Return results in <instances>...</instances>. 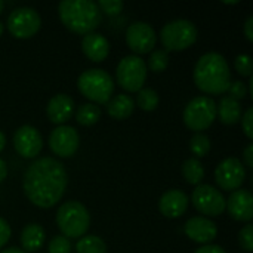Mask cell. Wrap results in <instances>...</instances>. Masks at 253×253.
<instances>
[{
  "mask_svg": "<svg viewBox=\"0 0 253 253\" xmlns=\"http://www.w3.org/2000/svg\"><path fill=\"white\" fill-rule=\"evenodd\" d=\"M9 239H10V227L3 218H0V249L9 242Z\"/></svg>",
  "mask_w": 253,
  "mask_h": 253,
  "instance_id": "obj_35",
  "label": "cell"
},
{
  "mask_svg": "<svg viewBox=\"0 0 253 253\" xmlns=\"http://www.w3.org/2000/svg\"><path fill=\"white\" fill-rule=\"evenodd\" d=\"M194 82L205 93H225L231 84V73L227 59L218 52L202 55L194 67Z\"/></svg>",
  "mask_w": 253,
  "mask_h": 253,
  "instance_id": "obj_2",
  "label": "cell"
},
{
  "mask_svg": "<svg viewBox=\"0 0 253 253\" xmlns=\"http://www.w3.org/2000/svg\"><path fill=\"white\" fill-rule=\"evenodd\" d=\"M101 117V108L99 105H95L92 102L82 104L76 110V120L82 126H92L95 125Z\"/></svg>",
  "mask_w": 253,
  "mask_h": 253,
  "instance_id": "obj_24",
  "label": "cell"
},
{
  "mask_svg": "<svg viewBox=\"0 0 253 253\" xmlns=\"http://www.w3.org/2000/svg\"><path fill=\"white\" fill-rule=\"evenodd\" d=\"M197 27L188 19H173L163 25L160 40L166 50H184L196 43Z\"/></svg>",
  "mask_w": 253,
  "mask_h": 253,
  "instance_id": "obj_6",
  "label": "cell"
},
{
  "mask_svg": "<svg viewBox=\"0 0 253 253\" xmlns=\"http://www.w3.org/2000/svg\"><path fill=\"white\" fill-rule=\"evenodd\" d=\"M4 145H6V136H4V133L0 130V151L4 148Z\"/></svg>",
  "mask_w": 253,
  "mask_h": 253,
  "instance_id": "obj_40",
  "label": "cell"
},
{
  "mask_svg": "<svg viewBox=\"0 0 253 253\" xmlns=\"http://www.w3.org/2000/svg\"><path fill=\"white\" fill-rule=\"evenodd\" d=\"M96 4H98L99 10L105 12L107 15H117L125 7L122 0H99Z\"/></svg>",
  "mask_w": 253,
  "mask_h": 253,
  "instance_id": "obj_31",
  "label": "cell"
},
{
  "mask_svg": "<svg viewBox=\"0 0 253 253\" xmlns=\"http://www.w3.org/2000/svg\"><path fill=\"white\" fill-rule=\"evenodd\" d=\"M246 178V169L243 163L236 157L224 159L215 169V181L219 188L225 191L239 190Z\"/></svg>",
  "mask_w": 253,
  "mask_h": 253,
  "instance_id": "obj_11",
  "label": "cell"
},
{
  "mask_svg": "<svg viewBox=\"0 0 253 253\" xmlns=\"http://www.w3.org/2000/svg\"><path fill=\"white\" fill-rule=\"evenodd\" d=\"M194 253H227L221 246H212V245H206L200 249H197Z\"/></svg>",
  "mask_w": 253,
  "mask_h": 253,
  "instance_id": "obj_36",
  "label": "cell"
},
{
  "mask_svg": "<svg viewBox=\"0 0 253 253\" xmlns=\"http://www.w3.org/2000/svg\"><path fill=\"white\" fill-rule=\"evenodd\" d=\"M82 49H83V53L89 59H92L95 62H101V61H104L108 56L110 43H108V40L102 34H99V33H89V34L83 36Z\"/></svg>",
  "mask_w": 253,
  "mask_h": 253,
  "instance_id": "obj_19",
  "label": "cell"
},
{
  "mask_svg": "<svg viewBox=\"0 0 253 253\" xmlns=\"http://www.w3.org/2000/svg\"><path fill=\"white\" fill-rule=\"evenodd\" d=\"M188 208V197L181 190L166 191L159 202V209L166 218H179Z\"/></svg>",
  "mask_w": 253,
  "mask_h": 253,
  "instance_id": "obj_17",
  "label": "cell"
},
{
  "mask_svg": "<svg viewBox=\"0 0 253 253\" xmlns=\"http://www.w3.org/2000/svg\"><path fill=\"white\" fill-rule=\"evenodd\" d=\"M13 147L21 157L34 159L43 148V139L36 127L24 125L13 135Z\"/></svg>",
  "mask_w": 253,
  "mask_h": 253,
  "instance_id": "obj_14",
  "label": "cell"
},
{
  "mask_svg": "<svg viewBox=\"0 0 253 253\" xmlns=\"http://www.w3.org/2000/svg\"><path fill=\"white\" fill-rule=\"evenodd\" d=\"M234 67H236L239 74L246 76V77H252V58H251V55H248V53L237 55L234 59Z\"/></svg>",
  "mask_w": 253,
  "mask_h": 253,
  "instance_id": "obj_29",
  "label": "cell"
},
{
  "mask_svg": "<svg viewBox=\"0 0 253 253\" xmlns=\"http://www.w3.org/2000/svg\"><path fill=\"white\" fill-rule=\"evenodd\" d=\"M230 95V98L236 99V101H242L246 95H248V87H246V83H243L242 80H236L230 84L228 90H227Z\"/></svg>",
  "mask_w": 253,
  "mask_h": 253,
  "instance_id": "obj_33",
  "label": "cell"
},
{
  "mask_svg": "<svg viewBox=\"0 0 253 253\" xmlns=\"http://www.w3.org/2000/svg\"><path fill=\"white\" fill-rule=\"evenodd\" d=\"M225 209L236 221L249 222L253 218V197L248 190H236L230 194V199L225 200Z\"/></svg>",
  "mask_w": 253,
  "mask_h": 253,
  "instance_id": "obj_16",
  "label": "cell"
},
{
  "mask_svg": "<svg viewBox=\"0 0 253 253\" xmlns=\"http://www.w3.org/2000/svg\"><path fill=\"white\" fill-rule=\"evenodd\" d=\"M68 175L62 163L52 157H42L34 160L24 173V193L28 200L42 208L49 209L55 206L65 193Z\"/></svg>",
  "mask_w": 253,
  "mask_h": 253,
  "instance_id": "obj_1",
  "label": "cell"
},
{
  "mask_svg": "<svg viewBox=\"0 0 253 253\" xmlns=\"http://www.w3.org/2000/svg\"><path fill=\"white\" fill-rule=\"evenodd\" d=\"M190 150L196 156V159L208 156L209 151H211V139H209V136L202 133V132L194 133L191 141H190Z\"/></svg>",
  "mask_w": 253,
  "mask_h": 253,
  "instance_id": "obj_27",
  "label": "cell"
},
{
  "mask_svg": "<svg viewBox=\"0 0 253 253\" xmlns=\"http://www.w3.org/2000/svg\"><path fill=\"white\" fill-rule=\"evenodd\" d=\"M56 224L64 237H83L90 227V215L80 202L70 200L59 206Z\"/></svg>",
  "mask_w": 253,
  "mask_h": 253,
  "instance_id": "obj_4",
  "label": "cell"
},
{
  "mask_svg": "<svg viewBox=\"0 0 253 253\" xmlns=\"http://www.w3.org/2000/svg\"><path fill=\"white\" fill-rule=\"evenodd\" d=\"M243 159H245V163L248 168H253V145L249 144L245 150V154H243Z\"/></svg>",
  "mask_w": 253,
  "mask_h": 253,
  "instance_id": "obj_37",
  "label": "cell"
},
{
  "mask_svg": "<svg viewBox=\"0 0 253 253\" xmlns=\"http://www.w3.org/2000/svg\"><path fill=\"white\" fill-rule=\"evenodd\" d=\"M79 145L80 136L77 130L67 125L55 127L49 136V147L59 157H71L79 150Z\"/></svg>",
  "mask_w": 253,
  "mask_h": 253,
  "instance_id": "obj_13",
  "label": "cell"
},
{
  "mask_svg": "<svg viewBox=\"0 0 253 253\" xmlns=\"http://www.w3.org/2000/svg\"><path fill=\"white\" fill-rule=\"evenodd\" d=\"M61 22L73 33L89 34L101 24L102 15L92 0H62L58 6Z\"/></svg>",
  "mask_w": 253,
  "mask_h": 253,
  "instance_id": "obj_3",
  "label": "cell"
},
{
  "mask_svg": "<svg viewBox=\"0 0 253 253\" xmlns=\"http://www.w3.org/2000/svg\"><path fill=\"white\" fill-rule=\"evenodd\" d=\"M1 33H3V24L0 22V36H1Z\"/></svg>",
  "mask_w": 253,
  "mask_h": 253,
  "instance_id": "obj_43",
  "label": "cell"
},
{
  "mask_svg": "<svg viewBox=\"0 0 253 253\" xmlns=\"http://www.w3.org/2000/svg\"><path fill=\"white\" fill-rule=\"evenodd\" d=\"M184 231L190 240H193L196 243H202V245H208V243L213 242L218 234V228H216L215 222H212L211 219H208L205 216L190 218L185 222Z\"/></svg>",
  "mask_w": 253,
  "mask_h": 253,
  "instance_id": "obj_15",
  "label": "cell"
},
{
  "mask_svg": "<svg viewBox=\"0 0 253 253\" xmlns=\"http://www.w3.org/2000/svg\"><path fill=\"white\" fill-rule=\"evenodd\" d=\"M239 242L240 246L246 251V252H252L253 249V227L251 224H246L242 231L239 233Z\"/></svg>",
  "mask_w": 253,
  "mask_h": 253,
  "instance_id": "obj_32",
  "label": "cell"
},
{
  "mask_svg": "<svg viewBox=\"0 0 253 253\" xmlns=\"http://www.w3.org/2000/svg\"><path fill=\"white\" fill-rule=\"evenodd\" d=\"M193 205L194 208L206 216H219L225 211V199L222 193L208 184L197 185V188L193 191Z\"/></svg>",
  "mask_w": 253,
  "mask_h": 253,
  "instance_id": "obj_10",
  "label": "cell"
},
{
  "mask_svg": "<svg viewBox=\"0 0 253 253\" xmlns=\"http://www.w3.org/2000/svg\"><path fill=\"white\" fill-rule=\"evenodd\" d=\"M245 34L249 42H253V16H249L245 22Z\"/></svg>",
  "mask_w": 253,
  "mask_h": 253,
  "instance_id": "obj_38",
  "label": "cell"
},
{
  "mask_svg": "<svg viewBox=\"0 0 253 253\" xmlns=\"http://www.w3.org/2000/svg\"><path fill=\"white\" fill-rule=\"evenodd\" d=\"M77 86L80 93L96 104H107L111 99L114 90V82L111 76L99 68H90L79 76Z\"/></svg>",
  "mask_w": 253,
  "mask_h": 253,
  "instance_id": "obj_5",
  "label": "cell"
},
{
  "mask_svg": "<svg viewBox=\"0 0 253 253\" xmlns=\"http://www.w3.org/2000/svg\"><path fill=\"white\" fill-rule=\"evenodd\" d=\"M157 36L154 28L144 21H136L130 24L126 30V43L138 55L148 53L156 46Z\"/></svg>",
  "mask_w": 253,
  "mask_h": 253,
  "instance_id": "obj_12",
  "label": "cell"
},
{
  "mask_svg": "<svg viewBox=\"0 0 253 253\" xmlns=\"http://www.w3.org/2000/svg\"><path fill=\"white\" fill-rule=\"evenodd\" d=\"M77 253H107V246L98 236H83L76 245Z\"/></svg>",
  "mask_w": 253,
  "mask_h": 253,
  "instance_id": "obj_25",
  "label": "cell"
},
{
  "mask_svg": "<svg viewBox=\"0 0 253 253\" xmlns=\"http://www.w3.org/2000/svg\"><path fill=\"white\" fill-rule=\"evenodd\" d=\"M71 252V243L70 239L61 236H55L49 243V253H70Z\"/></svg>",
  "mask_w": 253,
  "mask_h": 253,
  "instance_id": "obj_30",
  "label": "cell"
},
{
  "mask_svg": "<svg viewBox=\"0 0 253 253\" xmlns=\"http://www.w3.org/2000/svg\"><path fill=\"white\" fill-rule=\"evenodd\" d=\"M44 230L39 224H28L21 233V245L24 252H36L44 243Z\"/></svg>",
  "mask_w": 253,
  "mask_h": 253,
  "instance_id": "obj_21",
  "label": "cell"
},
{
  "mask_svg": "<svg viewBox=\"0 0 253 253\" xmlns=\"http://www.w3.org/2000/svg\"><path fill=\"white\" fill-rule=\"evenodd\" d=\"M3 7H4V3H3V1L0 0V13L3 12Z\"/></svg>",
  "mask_w": 253,
  "mask_h": 253,
  "instance_id": "obj_42",
  "label": "cell"
},
{
  "mask_svg": "<svg viewBox=\"0 0 253 253\" xmlns=\"http://www.w3.org/2000/svg\"><path fill=\"white\" fill-rule=\"evenodd\" d=\"M136 104L144 111H153L159 105V93L151 87H142L138 90Z\"/></svg>",
  "mask_w": 253,
  "mask_h": 253,
  "instance_id": "obj_26",
  "label": "cell"
},
{
  "mask_svg": "<svg viewBox=\"0 0 253 253\" xmlns=\"http://www.w3.org/2000/svg\"><path fill=\"white\" fill-rule=\"evenodd\" d=\"M117 83L127 92H138L147 80V64L138 55L125 56L116 70Z\"/></svg>",
  "mask_w": 253,
  "mask_h": 253,
  "instance_id": "obj_7",
  "label": "cell"
},
{
  "mask_svg": "<svg viewBox=\"0 0 253 253\" xmlns=\"http://www.w3.org/2000/svg\"><path fill=\"white\" fill-rule=\"evenodd\" d=\"M135 108V101L129 95H116L107 102V113L116 119V120H123L127 119Z\"/></svg>",
  "mask_w": 253,
  "mask_h": 253,
  "instance_id": "obj_20",
  "label": "cell"
},
{
  "mask_svg": "<svg viewBox=\"0 0 253 253\" xmlns=\"http://www.w3.org/2000/svg\"><path fill=\"white\" fill-rule=\"evenodd\" d=\"M182 175L188 184L199 185L205 178V168L199 159L191 157V159L185 160V163L182 165Z\"/></svg>",
  "mask_w": 253,
  "mask_h": 253,
  "instance_id": "obj_23",
  "label": "cell"
},
{
  "mask_svg": "<svg viewBox=\"0 0 253 253\" xmlns=\"http://www.w3.org/2000/svg\"><path fill=\"white\" fill-rule=\"evenodd\" d=\"M7 176V166L4 163L3 159H0V182L4 181V178Z\"/></svg>",
  "mask_w": 253,
  "mask_h": 253,
  "instance_id": "obj_39",
  "label": "cell"
},
{
  "mask_svg": "<svg viewBox=\"0 0 253 253\" xmlns=\"http://www.w3.org/2000/svg\"><path fill=\"white\" fill-rule=\"evenodd\" d=\"M252 122H253V108L252 107H249V108L246 110V113H245L243 119H242V127H243V132H245V135H246L249 139H252L253 138Z\"/></svg>",
  "mask_w": 253,
  "mask_h": 253,
  "instance_id": "obj_34",
  "label": "cell"
},
{
  "mask_svg": "<svg viewBox=\"0 0 253 253\" xmlns=\"http://www.w3.org/2000/svg\"><path fill=\"white\" fill-rule=\"evenodd\" d=\"M216 119V102L209 96L193 98L184 110V123L191 130L208 129Z\"/></svg>",
  "mask_w": 253,
  "mask_h": 253,
  "instance_id": "obj_8",
  "label": "cell"
},
{
  "mask_svg": "<svg viewBox=\"0 0 253 253\" xmlns=\"http://www.w3.org/2000/svg\"><path fill=\"white\" fill-rule=\"evenodd\" d=\"M74 113V102L67 93H58L47 102V117L55 125H64Z\"/></svg>",
  "mask_w": 253,
  "mask_h": 253,
  "instance_id": "obj_18",
  "label": "cell"
},
{
  "mask_svg": "<svg viewBox=\"0 0 253 253\" xmlns=\"http://www.w3.org/2000/svg\"><path fill=\"white\" fill-rule=\"evenodd\" d=\"M0 253H27L24 252V251H21V249H16V248H9V249H4L3 252Z\"/></svg>",
  "mask_w": 253,
  "mask_h": 253,
  "instance_id": "obj_41",
  "label": "cell"
},
{
  "mask_svg": "<svg viewBox=\"0 0 253 253\" xmlns=\"http://www.w3.org/2000/svg\"><path fill=\"white\" fill-rule=\"evenodd\" d=\"M216 114L224 125H236L242 117V107L240 102L230 98L228 95L221 98L219 105L216 107Z\"/></svg>",
  "mask_w": 253,
  "mask_h": 253,
  "instance_id": "obj_22",
  "label": "cell"
},
{
  "mask_svg": "<svg viewBox=\"0 0 253 253\" xmlns=\"http://www.w3.org/2000/svg\"><path fill=\"white\" fill-rule=\"evenodd\" d=\"M169 65V55L165 49H156L148 58V67L154 73H162Z\"/></svg>",
  "mask_w": 253,
  "mask_h": 253,
  "instance_id": "obj_28",
  "label": "cell"
},
{
  "mask_svg": "<svg viewBox=\"0 0 253 253\" xmlns=\"http://www.w3.org/2000/svg\"><path fill=\"white\" fill-rule=\"evenodd\" d=\"M42 25L40 15L36 9L22 6L13 9L7 16V30L16 39H28L33 37Z\"/></svg>",
  "mask_w": 253,
  "mask_h": 253,
  "instance_id": "obj_9",
  "label": "cell"
}]
</instances>
